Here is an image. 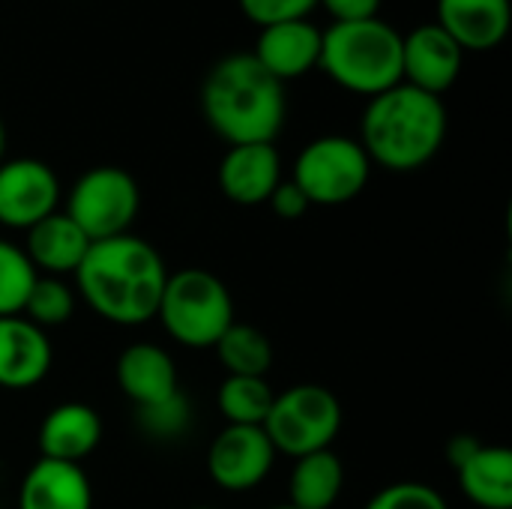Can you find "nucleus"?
<instances>
[{"instance_id": "1a4fd4ad", "label": "nucleus", "mask_w": 512, "mask_h": 509, "mask_svg": "<svg viewBox=\"0 0 512 509\" xmlns=\"http://www.w3.org/2000/svg\"><path fill=\"white\" fill-rule=\"evenodd\" d=\"M60 180L54 168L33 156L0 162V225L27 231L60 210Z\"/></svg>"}, {"instance_id": "c756f323", "label": "nucleus", "mask_w": 512, "mask_h": 509, "mask_svg": "<svg viewBox=\"0 0 512 509\" xmlns=\"http://www.w3.org/2000/svg\"><path fill=\"white\" fill-rule=\"evenodd\" d=\"M333 21H366L375 18L381 9V0H318Z\"/></svg>"}, {"instance_id": "a211bd4d", "label": "nucleus", "mask_w": 512, "mask_h": 509, "mask_svg": "<svg viewBox=\"0 0 512 509\" xmlns=\"http://www.w3.org/2000/svg\"><path fill=\"white\" fill-rule=\"evenodd\" d=\"M18 509H93V486L81 465L39 459L18 486Z\"/></svg>"}, {"instance_id": "2f4dec72", "label": "nucleus", "mask_w": 512, "mask_h": 509, "mask_svg": "<svg viewBox=\"0 0 512 509\" xmlns=\"http://www.w3.org/2000/svg\"><path fill=\"white\" fill-rule=\"evenodd\" d=\"M270 509H297V507H291V504H282V507H270Z\"/></svg>"}, {"instance_id": "7c9ffc66", "label": "nucleus", "mask_w": 512, "mask_h": 509, "mask_svg": "<svg viewBox=\"0 0 512 509\" xmlns=\"http://www.w3.org/2000/svg\"><path fill=\"white\" fill-rule=\"evenodd\" d=\"M3 153H6V126L0 120V162H3Z\"/></svg>"}, {"instance_id": "2eb2a0df", "label": "nucleus", "mask_w": 512, "mask_h": 509, "mask_svg": "<svg viewBox=\"0 0 512 509\" xmlns=\"http://www.w3.org/2000/svg\"><path fill=\"white\" fill-rule=\"evenodd\" d=\"M252 57L276 78L291 81L306 75L318 66L321 57V30L309 18L297 21H279L270 27H261Z\"/></svg>"}, {"instance_id": "a878e982", "label": "nucleus", "mask_w": 512, "mask_h": 509, "mask_svg": "<svg viewBox=\"0 0 512 509\" xmlns=\"http://www.w3.org/2000/svg\"><path fill=\"white\" fill-rule=\"evenodd\" d=\"M189 423H192V408H189V402H186L183 393H174L165 402L138 408V426H141V432L150 435V438H156V441H171V438L186 435Z\"/></svg>"}, {"instance_id": "4468645a", "label": "nucleus", "mask_w": 512, "mask_h": 509, "mask_svg": "<svg viewBox=\"0 0 512 509\" xmlns=\"http://www.w3.org/2000/svg\"><path fill=\"white\" fill-rule=\"evenodd\" d=\"M114 378L120 393L135 408H147L180 393V375L174 357L153 342H135L123 348L114 366Z\"/></svg>"}, {"instance_id": "f3484780", "label": "nucleus", "mask_w": 512, "mask_h": 509, "mask_svg": "<svg viewBox=\"0 0 512 509\" xmlns=\"http://www.w3.org/2000/svg\"><path fill=\"white\" fill-rule=\"evenodd\" d=\"M102 441V417L84 402L54 405L39 426L42 459L81 465Z\"/></svg>"}, {"instance_id": "473e14b6", "label": "nucleus", "mask_w": 512, "mask_h": 509, "mask_svg": "<svg viewBox=\"0 0 512 509\" xmlns=\"http://www.w3.org/2000/svg\"><path fill=\"white\" fill-rule=\"evenodd\" d=\"M189 509H213V507H189Z\"/></svg>"}, {"instance_id": "6ab92c4d", "label": "nucleus", "mask_w": 512, "mask_h": 509, "mask_svg": "<svg viewBox=\"0 0 512 509\" xmlns=\"http://www.w3.org/2000/svg\"><path fill=\"white\" fill-rule=\"evenodd\" d=\"M24 255L33 264V270L39 276H69L78 270V264L84 261L90 240L84 237V231L63 213H51L42 222H36L33 228L24 231Z\"/></svg>"}, {"instance_id": "39448f33", "label": "nucleus", "mask_w": 512, "mask_h": 509, "mask_svg": "<svg viewBox=\"0 0 512 509\" xmlns=\"http://www.w3.org/2000/svg\"><path fill=\"white\" fill-rule=\"evenodd\" d=\"M156 318L165 333L183 348H213L237 321L228 285L201 267L168 273Z\"/></svg>"}, {"instance_id": "7ed1b4c3", "label": "nucleus", "mask_w": 512, "mask_h": 509, "mask_svg": "<svg viewBox=\"0 0 512 509\" xmlns=\"http://www.w3.org/2000/svg\"><path fill=\"white\" fill-rule=\"evenodd\" d=\"M372 165L387 171H417L429 165L447 141V105L441 96L396 84L369 99L360 138Z\"/></svg>"}, {"instance_id": "f8f14e48", "label": "nucleus", "mask_w": 512, "mask_h": 509, "mask_svg": "<svg viewBox=\"0 0 512 509\" xmlns=\"http://www.w3.org/2000/svg\"><path fill=\"white\" fill-rule=\"evenodd\" d=\"M216 180L222 195L240 207L267 204L282 183V156L276 144H234L222 156Z\"/></svg>"}, {"instance_id": "aec40b11", "label": "nucleus", "mask_w": 512, "mask_h": 509, "mask_svg": "<svg viewBox=\"0 0 512 509\" xmlns=\"http://www.w3.org/2000/svg\"><path fill=\"white\" fill-rule=\"evenodd\" d=\"M453 471L474 507L512 509V453L507 447L480 441Z\"/></svg>"}, {"instance_id": "f257e3e1", "label": "nucleus", "mask_w": 512, "mask_h": 509, "mask_svg": "<svg viewBox=\"0 0 512 509\" xmlns=\"http://www.w3.org/2000/svg\"><path fill=\"white\" fill-rule=\"evenodd\" d=\"M72 276L81 300L102 321L117 327H141L156 318L168 267L153 243L123 234L90 243Z\"/></svg>"}, {"instance_id": "f03ea898", "label": "nucleus", "mask_w": 512, "mask_h": 509, "mask_svg": "<svg viewBox=\"0 0 512 509\" xmlns=\"http://www.w3.org/2000/svg\"><path fill=\"white\" fill-rule=\"evenodd\" d=\"M201 111L210 129L234 144H273L285 126V84L249 51L216 60L201 84Z\"/></svg>"}, {"instance_id": "cd10ccee", "label": "nucleus", "mask_w": 512, "mask_h": 509, "mask_svg": "<svg viewBox=\"0 0 512 509\" xmlns=\"http://www.w3.org/2000/svg\"><path fill=\"white\" fill-rule=\"evenodd\" d=\"M237 3H240L243 15L258 27L309 18V12L318 6V0H237Z\"/></svg>"}, {"instance_id": "bb28decb", "label": "nucleus", "mask_w": 512, "mask_h": 509, "mask_svg": "<svg viewBox=\"0 0 512 509\" xmlns=\"http://www.w3.org/2000/svg\"><path fill=\"white\" fill-rule=\"evenodd\" d=\"M366 509H450L447 498L432 489L429 483H414V480H402L393 483L387 489H381Z\"/></svg>"}, {"instance_id": "6e6552de", "label": "nucleus", "mask_w": 512, "mask_h": 509, "mask_svg": "<svg viewBox=\"0 0 512 509\" xmlns=\"http://www.w3.org/2000/svg\"><path fill=\"white\" fill-rule=\"evenodd\" d=\"M369 174L372 162L357 138L321 135L300 150L291 180L312 207H339L369 186Z\"/></svg>"}, {"instance_id": "393cba45", "label": "nucleus", "mask_w": 512, "mask_h": 509, "mask_svg": "<svg viewBox=\"0 0 512 509\" xmlns=\"http://www.w3.org/2000/svg\"><path fill=\"white\" fill-rule=\"evenodd\" d=\"M36 276L39 273L27 261L24 249L9 240H0V318L21 315Z\"/></svg>"}, {"instance_id": "423d86ee", "label": "nucleus", "mask_w": 512, "mask_h": 509, "mask_svg": "<svg viewBox=\"0 0 512 509\" xmlns=\"http://www.w3.org/2000/svg\"><path fill=\"white\" fill-rule=\"evenodd\" d=\"M261 429L270 438L276 456L282 453L300 459L318 450H330L342 429V402L330 387L297 384L273 396Z\"/></svg>"}, {"instance_id": "5701e85b", "label": "nucleus", "mask_w": 512, "mask_h": 509, "mask_svg": "<svg viewBox=\"0 0 512 509\" xmlns=\"http://www.w3.org/2000/svg\"><path fill=\"white\" fill-rule=\"evenodd\" d=\"M273 396L276 393L267 378L228 375L216 390V408L228 426H264Z\"/></svg>"}, {"instance_id": "20e7f679", "label": "nucleus", "mask_w": 512, "mask_h": 509, "mask_svg": "<svg viewBox=\"0 0 512 509\" xmlns=\"http://www.w3.org/2000/svg\"><path fill=\"white\" fill-rule=\"evenodd\" d=\"M318 66L342 90L372 99L402 84V33L378 15L333 21L321 30Z\"/></svg>"}, {"instance_id": "0eeeda50", "label": "nucleus", "mask_w": 512, "mask_h": 509, "mask_svg": "<svg viewBox=\"0 0 512 509\" xmlns=\"http://www.w3.org/2000/svg\"><path fill=\"white\" fill-rule=\"evenodd\" d=\"M141 210V189L126 168L117 165H96L84 171L69 195H66V216L84 231L90 243L111 240L132 234Z\"/></svg>"}, {"instance_id": "9d476101", "label": "nucleus", "mask_w": 512, "mask_h": 509, "mask_svg": "<svg viewBox=\"0 0 512 509\" xmlns=\"http://www.w3.org/2000/svg\"><path fill=\"white\" fill-rule=\"evenodd\" d=\"M276 450L261 426H225L207 450V474L222 492H252L273 471Z\"/></svg>"}, {"instance_id": "c85d7f7f", "label": "nucleus", "mask_w": 512, "mask_h": 509, "mask_svg": "<svg viewBox=\"0 0 512 509\" xmlns=\"http://www.w3.org/2000/svg\"><path fill=\"white\" fill-rule=\"evenodd\" d=\"M270 210L279 216V219H285V222H297V219H303L309 210H312V204H309V198L300 192V186L294 183V180H282L276 189H273V195H270Z\"/></svg>"}, {"instance_id": "b1692460", "label": "nucleus", "mask_w": 512, "mask_h": 509, "mask_svg": "<svg viewBox=\"0 0 512 509\" xmlns=\"http://www.w3.org/2000/svg\"><path fill=\"white\" fill-rule=\"evenodd\" d=\"M21 315L39 330L60 327L75 315V291L60 276H36Z\"/></svg>"}, {"instance_id": "ddd939ff", "label": "nucleus", "mask_w": 512, "mask_h": 509, "mask_svg": "<svg viewBox=\"0 0 512 509\" xmlns=\"http://www.w3.org/2000/svg\"><path fill=\"white\" fill-rule=\"evenodd\" d=\"M54 363V348L45 330L24 315L0 318V387L30 390L45 381Z\"/></svg>"}, {"instance_id": "dca6fc26", "label": "nucleus", "mask_w": 512, "mask_h": 509, "mask_svg": "<svg viewBox=\"0 0 512 509\" xmlns=\"http://www.w3.org/2000/svg\"><path fill=\"white\" fill-rule=\"evenodd\" d=\"M462 51L498 48L512 24L510 0H438V21Z\"/></svg>"}, {"instance_id": "412c9836", "label": "nucleus", "mask_w": 512, "mask_h": 509, "mask_svg": "<svg viewBox=\"0 0 512 509\" xmlns=\"http://www.w3.org/2000/svg\"><path fill=\"white\" fill-rule=\"evenodd\" d=\"M345 489V465L333 450L294 459L288 477V504L297 509H333Z\"/></svg>"}, {"instance_id": "4be33fe9", "label": "nucleus", "mask_w": 512, "mask_h": 509, "mask_svg": "<svg viewBox=\"0 0 512 509\" xmlns=\"http://www.w3.org/2000/svg\"><path fill=\"white\" fill-rule=\"evenodd\" d=\"M213 351L219 357V366L237 378H267V372L273 369V357H276L264 330L252 324H237V321L222 333Z\"/></svg>"}, {"instance_id": "9b49d317", "label": "nucleus", "mask_w": 512, "mask_h": 509, "mask_svg": "<svg viewBox=\"0 0 512 509\" xmlns=\"http://www.w3.org/2000/svg\"><path fill=\"white\" fill-rule=\"evenodd\" d=\"M462 63L465 51L435 21L402 36V81L417 90L444 96L459 81Z\"/></svg>"}]
</instances>
